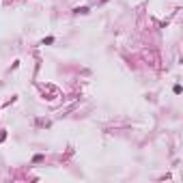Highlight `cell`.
Segmentation results:
<instances>
[{"mask_svg": "<svg viewBox=\"0 0 183 183\" xmlns=\"http://www.w3.org/2000/svg\"><path fill=\"white\" fill-rule=\"evenodd\" d=\"M50 43H54V37H47V39H43V46H50Z\"/></svg>", "mask_w": 183, "mask_h": 183, "instance_id": "obj_1", "label": "cell"}]
</instances>
